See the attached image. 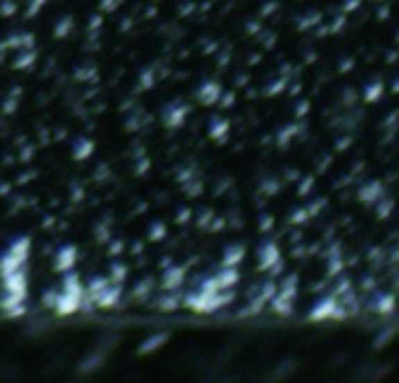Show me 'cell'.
Masks as SVG:
<instances>
[{
    "label": "cell",
    "instance_id": "cell-10",
    "mask_svg": "<svg viewBox=\"0 0 399 383\" xmlns=\"http://www.w3.org/2000/svg\"><path fill=\"white\" fill-rule=\"evenodd\" d=\"M108 282L110 284H120V287H128L130 282V266H126L123 261H112L108 266Z\"/></svg>",
    "mask_w": 399,
    "mask_h": 383
},
{
    "label": "cell",
    "instance_id": "cell-7",
    "mask_svg": "<svg viewBox=\"0 0 399 383\" xmlns=\"http://www.w3.org/2000/svg\"><path fill=\"white\" fill-rule=\"evenodd\" d=\"M78 266V250H76L74 245H65V248H60L58 250V255L53 258V274L55 277H63V274H68V271H74V269Z\"/></svg>",
    "mask_w": 399,
    "mask_h": 383
},
{
    "label": "cell",
    "instance_id": "cell-13",
    "mask_svg": "<svg viewBox=\"0 0 399 383\" xmlns=\"http://www.w3.org/2000/svg\"><path fill=\"white\" fill-rule=\"evenodd\" d=\"M13 378H22V365L11 360H0V383L13 381Z\"/></svg>",
    "mask_w": 399,
    "mask_h": 383
},
{
    "label": "cell",
    "instance_id": "cell-3",
    "mask_svg": "<svg viewBox=\"0 0 399 383\" xmlns=\"http://www.w3.org/2000/svg\"><path fill=\"white\" fill-rule=\"evenodd\" d=\"M235 305V289L225 292H201V289H185L183 292V308L194 310L198 316H212L219 310Z\"/></svg>",
    "mask_w": 399,
    "mask_h": 383
},
{
    "label": "cell",
    "instance_id": "cell-6",
    "mask_svg": "<svg viewBox=\"0 0 399 383\" xmlns=\"http://www.w3.org/2000/svg\"><path fill=\"white\" fill-rule=\"evenodd\" d=\"M173 339V331H154L149 337H144L136 347V357H149L154 352H160L162 347H167V341Z\"/></svg>",
    "mask_w": 399,
    "mask_h": 383
},
{
    "label": "cell",
    "instance_id": "cell-14",
    "mask_svg": "<svg viewBox=\"0 0 399 383\" xmlns=\"http://www.w3.org/2000/svg\"><path fill=\"white\" fill-rule=\"evenodd\" d=\"M350 360H353L350 352H334V355L329 357V371H342V368H347Z\"/></svg>",
    "mask_w": 399,
    "mask_h": 383
},
{
    "label": "cell",
    "instance_id": "cell-11",
    "mask_svg": "<svg viewBox=\"0 0 399 383\" xmlns=\"http://www.w3.org/2000/svg\"><path fill=\"white\" fill-rule=\"evenodd\" d=\"M394 337H397V329H394V326H387V329L378 331L376 337H373V344H371V347H373L376 352L389 350V347L394 344Z\"/></svg>",
    "mask_w": 399,
    "mask_h": 383
},
{
    "label": "cell",
    "instance_id": "cell-4",
    "mask_svg": "<svg viewBox=\"0 0 399 383\" xmlns=\"http://www.w3.org/2000/svg\"><path fill=\"white\" fill-rule=\"evenodd\" d=\"M347 316H353V308L347 305L342 298L332 295L329 289L321 292L319 298H311L308 308H305V318L313 323H329V321H342Z\"/></svg>",
    "mask_w": 399,
    "mask_h": 383
},
{
    "label": "cell",
    "instance_id": "cell-9",
    "mask_svg": "<svg viewBox=\"0 0 399 383\" xmlns=\"http://www.w3.org/2000/svg\"><path fill=\"white\" fill-rule=\"evenodd\" d=\"M246 255H248L246 245H230V248H225V255H222L219 266H225V269H240L243 264H246Z\"/></svg>",
    "mask_w": 399,
    "mask_h": 383
},
{
    "label": "cell",
    "instance_id": "cell-2",
    "mask_svg": "<svg viewBox=\"0 0 399 383\" xmlns=\"http://www.w3.org/2000/svg\"><path fill=\"white\" fill-rule=\"evenodd\" d=\"M78 310H84V277L78 271H68L60 277V287L55 295L53 313L55 316H74Z\"/></svg>",
    "mask_w": 399,
    "mask_h": 383
},
{
    "label": "cell",
    "instance_id": "cell-8",
    "mask_svg": "<svg viewBox=\"0 0 399 383\" xmlns=\"http://www.w3.org/2000/svg\"><path fill=\"white\" fill-rule=\"evenodd\" d=\"M217 287L219 289H237L240 284H246V277L240 274V269H225L219 266V271L214 274Z\"/></svg>",
    "mask_w": 399,
    "mask_h": 383
},
{
    "label": "cell",
    "instance_id": "cell-5",
    "mask_svg": "<svg viewBox=\"0 0 399 383\" xmlns=\"http://www.w3.org/2000/svg\"><path fill=\"white\" fill-rule=\"evenodd\" d=\"M391 373V365L389 362H378V360H366L355 365V371L350 375L353 383H381Z\"/></svg>",
    "mask_w": 399,
    "mask_h": 383
},
{
    "label": "cell",
    "instance_id": "cell-1",
    "mask_svg": "<svg viewBox=\"0 0 399 383\" xmlns=\"http://www.w3.org/2000/svg\"><path fill=\"white\" fill-rule=\"evenodd\" d=\"M120 341H123V334H120V331H105V334H99L97 341H94V347H92L81 360L76 362V378L97 375V373L108 365L110 355L120 347Z\"/></svg>",
    "mask_w": 399,
    "mask_h": 383
},
{
    "label": "cell",
    "instance_id": "cell-12",
    "mask_svg": "<svg viewBox=\"0 0 399 383\" xmlns=\"http://www.w3.org/2000/svg\"><path fill=\"white\" fill-rule=\"evenodd\" d=\"M50 334V326L44 323V321H29L26 326H24V337H29V339H42V337H47Z\"/></svg>",
    "mask_w": 399,
    "mask_h": 383
}]
</instances>
